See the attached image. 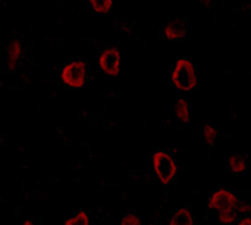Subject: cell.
<instances>
[{"label":"cell","instance_id":"6da1fadb","mask_svg":"<svg viewBox=\"0 0 251 225\" xmlns=\"http://www.w3.org/2000/svg\"><path fill=\"white\" fill-rule=\"evenodd\" d=\"M173 83L178 91H191L197 86V72L188 59H178L173 71Z\"/></svg>","mask_w":251,"mask_h":225},{"label":"cell","instance_id":"7a4b0ae2","mask_svg":"<svg viewBox=\"0 0 251 225\" xmlns=\"http://www.w3.org/2000/svg\"><path fill=\"white\" fill-rule=\"evenodd\" d=\"M152 167H154L156 178L161 184L168 185L173 182L176 175V164L174 158L165 150H156L152 155Z\"/></svg>","mask_w":251,"mask_h":225},{"label":"cell","instance_id":"3957f363","mask_svg":"<svg viewBox=\"0 0 251 225\" xmlns=\"http://www.w3.org/2000/svg\"><path fill=\"white\" fill-rule=\"evenodd\" d=\"M208 206L214 211H217V212L228 211V209H237V208H240L243 211V214L250 211V206L247 205L246 202L240 201L231 191H227V189L214 191L211 197L208 198Z\"/></svg>","mask_w":251,"mask_h":225},{"label":"cell","instance_id":"277c9868","mask_svg":"<svg viewBox=\"0 0 251 225\" xmlns=\"http://www.w3.org/2000/svg\"><path fill=\"white\" fill-rule=\"evenodd\" d=\"M60 79L62 82L72 88V89H80L85 85L86 80V65L82 60H74L68 63L62 72H60Z\"/></svg>","mask_w":251,"mask_h":225},{"label":"cell","instance_id":"5b68a950","mask_svg":"<svg viewBox=\"0 0 251 225\" xmlns=\"http://www.w3.org/2000/svg\"><path fill=\"white\" fill-rule=\"evenodd\" d=\"M99 68L106 76L115 77V76L119 75V72H121L119 50L115 48H109V49L103 50L99 56Z\"/></svg>","mask_w":251,"mask_h":225},{"label":"cell","instance_id":"8992f818","mask_svg":"<svg viewBox=\"0 0 251 225\" xmlns=\"http://www.w3.org/2000/svg\"><path fill=\"white\" fill-rule=\"evenodd\" d=\"M164 35L168 40H178L187 35V25L182 19H175L165 25Z\"/></svg>","mask_w":251,"mask_h":225},{"label":"cell","instance_id":"52a82bcc","mask_svg":"<svg viewBox=\"0 0 251 225\" xmlns=\"http://www.w3.org/2000/svg\"><path fill=\"white\" fill-rule=\"evenodd\" d=\"M20 55H22V45H20L19 40L10 42L9 48H7V65H9L10 69L18 68Z\"/></svg>","mask_w":251,"mask_h":225},{"label":"cell","instance_id":"ba28073f","mask_svg":"<svg viewBox=\"0 0 251 225\" xmlns=\"http://www.w3.org/2000/svg\"><path fill=\"white\" fill-rule=\"evenodd\" d=\"M228 167L234 174H244L249 169V159L244 155L240 153H234L228 159Z\"/></svg>","mask_w":251,"mask_h":225},{"label":"cell","instance_id":"9c48e42d","mask_svg":"<svg viewBox=\"0 0 251 225\" xmlns=\"http://www.w3.org/2000/svg\"><path fill=\"white\" fill-rule=\"evenodd\" d=\"M170 225H195L193 214L187 208H179L171 218Z\"/></svg>","mask_w":251,"mask_h":225},{"label":"cell","instance_id":"30bf717a","mask_svg":"<svg viewBox=\"0 0 251 225\" xmlns=\"http://www.w3.org/2000/svg\"><path fill=\"white\" fill-rule=\"evenodd\" d=\"M175 113H176V118L182 124H187L190 121V106H188V102L185 99H179L175 103Z\"/></svg>","mask_w":251,"mask_h":225},{"label":"cell","instance_id":"8fae6325","mask_svg":"<svg viewBox=\"0 0 251 225\" xmlns=\"http://www.w3.org/2000/svg\"><path fill=\"white\" fill-rule=\"evenodd\" d=\"M240 214H243V211L240 208L237 209H228V211H220L217 212L218 215V220L224 224H231V223H235L237 218L240 217Z\"/></svg>","mask_w":251,"mask_h":225},{"label":"cell","instance_id":"7c38bea8","mask_svg":"<svg viewBox=\"0 0 251 225\" xmlns=\"http://www.w3.org/2000/svg\"><path fill=\"white\" fill-rule=\"evenodd\" d=\"M88 3L94 9V12H97V13H108L114 4L112 0H91Z\"/></svg>","mask_w":251,"mask_h":225},{"label":"cell","instance_id":"4fadbf2b","mask_svg":"<svg viewBox=\"0 0 251 225\" xmlns=\"http://www.w3.org/2000/svg\"><path fill=\"white\" fill-rule=\"evenodd\" d=\"M63 225H91V221H89V217H88L86 212L79 211L74 217L65 220Z\"/></svg>","mask_w":251,"mask_h":225},{"label":"cell","instance_id":"5bb4252c","mask_svg":"<svg viewBox=\"0 0 251 225\" xmlns=\"http://www.w3.org/2000/svg\"><path fill=\"white\" fill-rule=\"evenodd\" d=\"M204 139L210 144L214 145L218 139V131L214 128L213 125H205L204 126Z\"/></svg>","mask_w":251,"mask_h":225},{"label":"cell","instance_id":"9a60e30c","mask_svg":"<svg viewBox=\"0 0 251 225\" xmlns=\"http://www.w3.org/2000/svg\"><path fill=\"white\" fill-rule=\"evenodd\" d=\"M121 225H141V218L135 212H129L121 220Z\"/></svg>","mask_w":251,"mask_h":225},{"label":"cell","instance_id":"2e32d148","mask_svg":"<svg viewBox=\"0 0 251 225\" xmlns=\"http://www.w3.org/2000/svg\"><path fill=\"white\" fill-rule=\"evenodd\" d=\"M237 225H251V218H249V217H244L243 220H240V221L237 223Z\"/></svg>","mask_w":251,"mask_h":225},{"label":"cell","instance_id":"e0dca14e","mask_svg":"<svg viewBox=\"0 0 251 225\" xmlns=\"http://www.w3.org/2000/svg\"><path fill=\"white\" fill-rule=\"evenodd\" d=\"M23 225H35V224H33V221L27 220V221H25V223H23Z\"/></svg>","mask_w":251,"mask_h":225}]
</instances>
